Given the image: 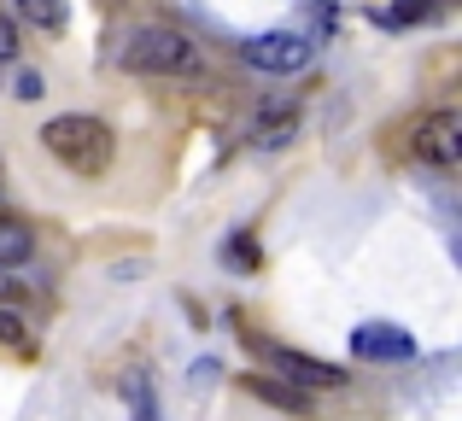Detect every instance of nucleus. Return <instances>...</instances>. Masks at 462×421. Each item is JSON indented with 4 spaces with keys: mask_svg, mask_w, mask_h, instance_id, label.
<instances>
[{
    "mask_svg": "<svg viewBox=\"0 0 462 421\" xmlns=\"http://www.w3.org/2000/svg\"><path fill=\"white\" fill-rule=\"evenodd\" d=\"M433 12H439L433 0H398V6H393V23H421V18H433Z\"/></svg>",
    "mask_w": 462,
    "mask_h": 421,
    "instance_id": "obj_11",
    "label": "nucleus"
},
{
    "mask_svg": "<svg viewBox=\"0 0 462 421\" xmlns=\"http://www.w3.org/2000/svg\"><path fill=\"white\" fill-rule=\"evenodd\" d=\"M18 18L35 23V30H47V35H59L65 18H70V6H65V0H18Z\"/></svg>",
    "mask_w": 462,
    "mask_h": 421,
    "instance_id": "obj_8",
    "label": "nucleus"
},
{
    "mask_svg": "<svg viewBox=\"0 0 462 421\" xmlns=\"http://www.w3.org/2000/svg\"><path fill=\"white\" fill-rule=\"evenodd\" d=\"M410 152H416L421 164H433V170L462 164V112H451V105L428 112L416 129H410Z\"/></svg>",
    "mask_w": 462,
    "mask_h": 421,
    "instance_id": "obj_3",
    "label": "nucleus"
},
{
    "mask_svg": "<svg viewBox=\"0 0 462 421\" xmlns=\"http://www.w3.org/2000/svg\"><path fill=\"white\" fill-rule=\"evenodd\" d=\"M135 421H158V392H152L147 375L135 380Z\"/></svg>",
    "mask_w": 462,
    "mask_h": 421,
    "instance_id": "obj_12",
    "label": "nucleus"
},
{
    "mask_svg": "<svg viewBox=\"0 0 462 421\" xmlns=\"http://www.w3.org/2000/svg\"><path fill=\"white\" fill-rule=\"evenodd\" d=\"M293 129H299L293 112H282V124H258V147H287V141H293Z\"/></svg>",
    "mask_w": 462,
    "mask_h": 421,
    "instance_id": "obj_10",
    "label": "nucleus"
},
{
    "mask_svg": "<svg viewBox=\"0 0 462 421\" xmlns=\"http://www.w3.org/2000/svg\"><path fill=\"white\" fill-rule=\"evenodd\" d=\"M6 59H18V23L0 12V65H6Z\"/></svg>",
    "mask_w": 462,
    "mask_h": 421,
    "instance_id": "obj_14",
    "label": "nucleus"
},
{
    "mask_svg": "<svg viewBox=\"0 0 462 421\" xmlns=\"http://www.w3.org/2000/svg\"><path fill=\"white\" fill-rule=\"evenodd\" d=\"M252 392H258V398H270L275 410L310 416V398H305V392H293V387H282V380H263V375H252Z\"/></svg>",
    "mask_w": 462,
    "mask_h": 421,
    "instance_id": "obj_9",
    "label": "nucleus"
},
{
    "mask_svg": "<svg viewBox=\"0 0 462 421\" xmlns=\"http://www.w3.org/2000/svg\"><path fill=\"white\" fill-rule=\"evenodd\" d=\"M0 345H23V316L12 305H0Z\"/></svg>",
    "mask_w": 462,
    "mask_h": 421,
    "instance_id": "obj_13",
    "label": "nucleus"
},
{
    "mask_svg": "<svg viewBox=\"0 0 462 421\" xmlns=\"http://www.w3.org/2000/svg\"><path fill=\"white\" fill-rule=\"evenodd\" d=\"M240 59H246L252 70H275V77H287V70L310 65V41L293 35V30H270V35H252V41L240 47Z\"/></svg>",
    "mask_w": 462,
    "mask_h": 421,
    "instance_id": "obj_5",
    "label": "nucleus"
},
{
    "mask_svg": "<svg viewBox=\"0 0 462 421\" xmlns=\"http://www.w3.org/2000/svg\"><path fill=\"white\" fill-rule=\"evenodd\" d=\"M263 357H270L275 369H287V380H299V387H339V380H346L339 363L310 357V352H293V345H270V340H263Z\"/></svg>",
    "mask_w": 462,
    "mask_h": 421,
    "instance_id": "obj_6",
    "label": "nucleus"
},
{
    "mask_svg": "<svg viewBox=\"0 0 462 421\" xmlns=\"http://www.w3.org/2000/svg\"><path fill=\"white\" fill-rule=\"evenodd\" d=\"M351 357H363V363H416L421 345L398 322H363V328H351Z\"/></svg>",
    "mask_w": 462,
    "mask_h": 421,
    "instance_id": "obj_4",
    "label": "nucleus"
},
{
    "mask_svg": "<svg viewBox=\"0 0 462 421\" xmlns=\"http://www.w3.org/2000/svg\"><path fill=\"white\" fill-rule=\"evenodd\" d=\"M124 70L141 77H199V47L170 23H141L124 41Z\"/></svg>",
    "mask_w": 462,
    "mask_h": 421,
    "instance_id": "obj_2",
    "label": "nucleus"
},
{
    "mask_svg": "<svg viewBox=\"0 0 462 421\" xmlns=\"http://www.w3.org/2000/svg\"><path fill=\"white\" fill-rule=\"evenodd\" d=\"M42 94H47V82L35 77V70H23L18 77V100H42Z\"/></svg>",
    "mask_w": 462,
    "mask_h": 421,
    "instance_id": "obj_15",
    "label": "nucleus"
},
{
    "mask_svg": "<svg viewBox=\"0 0 462 421\" xmlns=\"http://www.w3.org/2000/svg\"><path fill=\"white\" fill-rule=\"evenodd\" d=\"M42 147L53 152L65 170L100 176L106 164H112V129L88 112H65V117H53V124H42Z\"/></svg>",
    "mask_w": 462,
    "mask_h": 421,
    "instance_id": "obj_1",
    "label": "nucleus"
},
{
    "mask_svg": "<svg viewBox=\"0 0 462 421\" xmlns=\"http://www.w3.org/2000/svg\"><path fill=\"white\" fill-rule=\"evenodd\" d=\"M30 252H35L30 228H23V223H6V216H0V270H18V263H30Z\"/></svg>",
    "mask_w": 462,
    "mask_h": 421,
    "instance_id": "obj_7",
    "label": "nucleus"
},
{
    "mask_svg": "<svg viewBox=\"0 0 462 421\" xmlns=\"http://www.w3.org/2000/svg\"><path fill=\"white\" fill-rule=\"evenodd\" d=\"M12 293H18V281H12V275L0 270V298H12Z\"/></svg>",
    "mask_w": 462,
    "mask_h": 421,
    "instance_id": "obj_16",
    "label": "nucleus"
}]
</instances>
